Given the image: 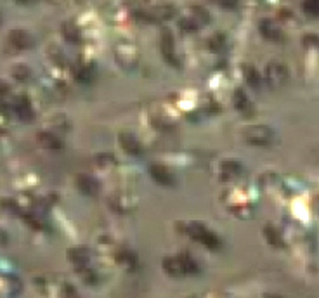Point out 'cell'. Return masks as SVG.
I'll use <instances>...</instances> for the list:
<instances>
[{
    "mask_svg": "<svg viewBox=\"0 0 319 298\" xmlns=\"http://www.w3.org/2000/svg\"><path fill=\"white\" fill-rule=\"evenodd\" d=\"M163 269L167 274H170V276L174 277H181L186 274V269H184L182 265V260L179 258V256H167V258L163 260Z\"/></svg>",
    "mask_w": 319,
    "mask_h": 298,
    "instance_id": "8fae6325",
    "label": "cell"
},
{
    "mask_svg": "<svg viewBox=\"0 0 319 298\" xmlns=\"http://www.w3.org/2000/svg\"><path fill=\"white\" fill-rule=\"evenodd\" d=\"M179 25H181V28L184 30V32H196L198 26H200V23L189 16V18H182Z\"/></svg>",
    "mask_w": 319,
    "mask_h": 298,
    "instance_id": "ffe728a7",
    "label": "cell"
},
{
    "mask_svg": "<svg viewBox=\"0 0 319 298\" xmlns=\"http://www.w3.org/2000/svg\"><path fill=\"white\" fill-rule=\"evenodd\" d=\"M118 141H120V146H122L127 154L139 156V154L142 153V148H141V144H139V141L136 139V135L129 134V132H122V134L118 135Z\"/></svg>",
    "mask_w": 319,
    "mask_h": 298,
    "instance_id": "52a82bcc",
    "label": "cell"
},
{
    "mask_svg": "<svg viewBox=\"0 0 319 298\" xmlns=\"http://www.w3.org/2000/svg\"><path fill=\"white\" fill-rule=\"evenodd\" d=\"M267 298H281V296H277V295H271V296H267Z\"/></svg>",
    "mask_w": 319,
    "mask_h": 298,
    "instance_id": "83f0119b",
    "label": "cell"
},
{
    "mask_svg": "<svg viewBox=\"0 0 319 298\" xmlns=\"http://www.w3.org/2000/svg\"><path fill=\"white\" fill-rule=\"evenodd\" d=\"M70 258L77 265H85L89 260V251L85 248H75V250H70Z\"/></svg>",
    "mask_w": 319,
    "mask_h": 298,
    "instance_id": "2e32d148",
    "label": "cell"
},
{
    "mask_svg": "<svg viewBox=\"0 0 319 298\" xmlns=\"http://www.w3.org/2000/svg\"><path fill=\"white\" fill-rule=\"evenodd\" d=\"M302 9L309 16H319V0H303Z\"/></svg>",
    "mask_w": 319,
    "mask_h": 298,
    "instance_id": "ac0fdd59",
    "label": "cell"
},
{
    "mask_svg": "<svg viewBox=\"0 0 319 298\" xmlns=\"http://www.w3.org/2000/svg\"><path fill=\"white\" fill-rule=\"evenodd\" d=\"M186 231H187V234L193 237V239L203 243L205 246H208V248L219 246V239H217V236L212 234V232H210L203 224H200V222H191V224L186 227Z\"/></svg>",
    "mask_w": 319,
    "mask_h": 298,
    "instance_id": "7a4b0ae2",
    "label": "cell"
},
{
    "mask_svg": "<svg viewBox=\"0 0 319 298\" xmlns=\"http://www.w3.org/2000/svg\"><path fill=\"white\" fill-rule=\"evenodd\" d=\"M258 30H260V35L264 37V39L271 40V42H277V40H281V28L277 26L276 21L262 20L260 25H258Z\"/></svg>",
    "mask_w": 319,
    "mask_h": 298,
    "instance_id": "ba28073f",
    "label": "cell"
},
{
    "mask_svg": "<svg viewBox=\"0 0 319 298\" xmlns=\"http://www.w3.org/2000/svg\"><path fill=\"white\" fill-rule=\"evenodd\" d=\"M179 258L182 260V265H184V269H186V274H194V272H198L196 263H194L193 260H191L187 255H181Z\"/></svg>",
    "mask_w": 319,
    "mask_h": 298,
    "instance_id": "44dd1931",
    "label": "cell"
},
{
    "mask_svg": "<svg viewBox=\"0 0 319 298\" xmlns=\"http://www.w3.org/2000/svg\"><path fill=\"white\" fill-rule=\"evenodd\" d=\"M210 2L215 4V6L224 7V9H234V7L238 6L239 0H210Z\"/></svg>",
    "mask_w": 319,
    "mask_h": 298,
    "instance_id": "cb8c5ba5",
    "label": "cell"
},
{
    "mask_svg": "<svg viewBox=\"0 0 319 298\" xmlns=\"http://www.w3.org/2000/svg\"><path fill=\"white\" fill-rule=\"evenodd\" d=\"M13 77L16 78V80H26V78L30 77V70L26 66H14Z\"/></svg>",
    "mask_w": 319,
    "mask_h": 298,
    "instance_id": "7402d4cb",
    "label": "cell"
},
{
    "mask_svg": "<svg viewBox=\"0 0 319 298\" xmlns=\"http://www.w3.org/2000/svg\"><path fill=\"white\" fill-rule=\"evenodd\" d=\"M37 139H39V144L42 146V148H46V149L56 151V149L63 148V142L59 141L56 135L49 134V132H40V134L37 135Z\"/></svg>",
    "mask_w": 319,
    "mask_h": 298,
    "instance_id": "4fadbf2b",
    "label": "cell"
},
{
    "mask_svg": "<svg viewBox=\"0 0 319 298\" xmlns=\"http://www.w3.org/2000/svg\"><path fill=\"white\" fill-rule=\"evenodd\" d=\"M191 11H193V16H191V18H193V20H196L198 23H200V25H201V23H208L210 21V14L206 13L205 9H201V7L194 6Z\"/></svg>",
    "mask_w": 319,
    "mask_h": 298,
    "instance_id": "d6986e66",
    "label": "cell"
},
{
    "mask_svg": "<svg viewBox=\"0 0 319 298\" xmlns=\"http://www.w3.org/2000/svg\"><path fill=\"white\" fill-rule=\"evenodd\" d=\"M9 42L14 45L16 49H32L33 45H35V39H33L32 35H30L26 30H13V32L9 33Z\"/></svg>",
    "mask_w": 319,
    "mask_h": 298,
    "instance_id": "277c9868",
    "label": "cell"
},
{
    "mask_svg": "<svg viewBox=\"0 0 319 298\" xmlns=\"http://www.w3.org/2000/svg\"><path fill=\"white\" fill-rule=\"evenodd\" d=\"M232 103H234V108L238 109L239 113H243V115L246 116L253 115V106H251L250 99L246 97V94L243 92L241 89L234 90V94H232Z\"/></svg>",
    "mask_w": 319,
    "mask_h": 298,
    "instance_id": "30bf717a",
    "label": "cell"
},
{
    "mask_svg": "<svg viewBox=\"0 0 319 298\" xmlns=\"http://www.w3.org/2000/svg\"><path fill=\"white\" fill-rule=\"evenodd\" d=\"M77 187L85 196H96L99 192V182L92 175H87V173H80L77 177Z\"/></svg>",
    "mask_w": 319,
    "mask_h": 298,
    "instance_id": "8992f818",
    "label": "cell"
},
{
    "mask_svg": "<svg viewBox=\"0 0 319 298\" xmlns=\"http://www.w3.org/2000/svg\"><path fill=\"white\" fill-rule=\"evenodd\" d=\"M286 77H288V71L283 64L271 63V64H267V68H265V80H267V84L274 87V89L283 85L284 82H286Z\"/></svg>",
    "mask_w": 319,
    "mask_h": 298,
    "instance_id": "3957f363",
    "label": "cell"
},
{
    "mask_svg": "<svg viewBox=\"0 0 319 298\" xmlns=\"http://www.w3.org/2000/svg\"><path fill=\"white\" fill-rule=\"evenodd\" d=\"M222 167H224V172H229V173H238V172H239V168H241V165H239L238 161H224Z\"/></svg>",
    "mask_w": 319,
    "mask_h": 298,
    "instance_id": "d4e9b609",
    "label": "cell"
},
{
    "mask_svg": "<svg viewBox=\"0 0 319 298\" xmlns=\"http://www.w3.org/2000/svg\"><path fill=\"white\" fill-rule=\"evenodd\" d=\"M243 139L251 146H267L272 142L274 134L267 125H250L243 130Z\"/></svg>",
    "mask_w": 319,
    "mask_h": 298,
    "instance_id": "6da1fadb",
    "label": "cell"
},
{
    "mask_svg": "<svg viewBox=\"0 0 319 298\" xmlns=\"http://www.w3.org/2000/svg\"><path fill=\"white\" fill-rule=\"evenodd\" d=\"M149 175L153 177L156 184L160 186H174L175 184V177L168 172V168H165L163 165H151L149 167Z\"/></svg>",
    "mask_w": 319,
    "mask_h": 298,
    "instance_id": "5b68a950",
    "label": "cell"
},
{
    "mask_svg": "<svg viewBox=\"0 0 319 298\" xmlns=\"http://www.w3.org/2000/svg\"><path fill=\"white\" fill-rule=\"evenodd\" d=\"M20 2H23V4H30V2H33V0H20Z\"/></svg>",
    "mask_w": 319,
    "mask_h": 298,
    "instance_id": "4316f807",
    "label": "cell"
},
{
    "mask_svg": "<svg viewBox=\"0 0 319 298\" xmlns=\"http://www.w3.org/2000/svg\"><path fill=\"white\" fill-rule=\"evenodd\" d=\"M302 42L305 47H317L319 45V37L317 35H305L302 39Z\"/></svg>",
    "mask_w": 319,
    "mask_h": 298,
    "instance_id": "484cf974",
    "label": "cell"
},
{
    "mask_svg": "<svg viewBox=\"0 0 319 298\" xmlns=\"http://www.w3.org/2000/svg\"><path fill=\"white\" fill-rule=\"evenodd\" d=\"M264 232H265V237H267V241L272 244V246H283V241H281L279 232H277L274 227L267 225V227L264 229Z\"/></svg>",
    "mask_w": 319,
    "mask_h": 298,
    "instance_id": "e0dca14e",
    "label": "cell"
},
{
    "mask_svg": "<svg viewBox=\"0 0 319 298\" xmlns=\"http://www.w3.org/2000/svg\"><path fill=\"white\" fill-rule=\"evenodd\" d=\"M14 108H16L18 116H20V118L23 120V122H32L33 116H35L32 104H30V101L26 99V97H18V99H16V104H14Z\"/></svg>",
    "mask_w": 319,
    "mask_h": 298,
    "instance_id": "7c38bea8",
    "label": "cell"
},
{
    "mask_svg": "<svg viewBox=\"0 0 319 298\" xmlns=\"http://www.w3.org/2000/svg\"><path fill=\"white\" fill-rule=\"evenodd\" d=\"M77 80H78V82H84V84L91 82V80H92V71H91V68H82V70L77 73Z\"/></svg>",
    "mask_w": 319,
    "mask_h": 298,
    "instance_id": "603a6c76",
    "label": "cell"
},
{
    "mask_svg": "<svg viewBox=\"0 0 319 298\" xmlns=\"http://www.w3.org/2000/svg\"><path fill=\"white\" fill-rule=\"evenodd\" d=\"M160 47H161V52H163V58L167 59L168 63L177 64V59H175V54H174V37H172V33L168 32V30H163Z\"/></svg>",
    "mask_w": 319,
    "mask_h": 298,
    "instance_id": "9c48e42d",
    "label": "cell"
},
{
    "mask_svg": "<svg viewBox=\"0 0 319 298\" xmlns=\"http://www.w3.org/2000/svg\"><path fill=\"white\" fill-rule=\"evenodd\" d=\"M243 73H245V78H246V84L250 87H260V77H258L257 70H255L253 66H250V64H246V66H243Z\"/></svg>",
    "mask_w": 319,
    "mask_h": 298,
    "instance_id": "9a60e30c",
    "label": "cell"
},
{
    "mask_svg": "<svg viewBox=\"0 0 319 298\" xmlns=\"http://www.w3.org/2000/svg\"><path fill=\"white\" fill-rule=\"evenodd\" d=\"M61 30H63V37H65L68 42H71V44L78 42V39H80V32H78L77 25H75L73 21H66Z\"/></svg>",
    "mask_w": 319,
    "mask_h": 298,
    "instance_id": "5bb4252c",
    "label": "cell"
}]
</instances>
